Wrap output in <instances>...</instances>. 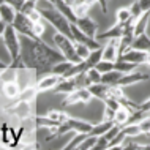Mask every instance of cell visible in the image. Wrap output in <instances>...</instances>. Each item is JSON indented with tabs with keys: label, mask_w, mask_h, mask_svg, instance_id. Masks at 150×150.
I'll use <instances>...</instances> for the list:
<instances>
[{
	"label": "cell",
	"mask_w": 150,
	"mask_h": 150,
	"mask_svg": "<svg viewBox=\"0 0 150 150\" xmlns=\"http://www.w3.org/2000/svg\"><path fill=\"white\" fill-rule=\"evenodd\" d=\"M21 60L27 70H33L38 74H46L54 65L65 60V55L59 49H52L41 38H30L21 35Z\"/></svg>",
	"instance_id": "1"
},
{
	"label": "cell",
	"mask_w": 150,
	"mask_h": 150,
	"mask_svg": "<svg viewBox=\"0 0 150 150\" xmlns=\"http://www.w3.org/2000/svg\"><path fill=\"white\" fill-rule=\"evenodd\" d=\"M54 43H55V46H57V49L65 55V59H67V60H70V62H73V63L82 62V59H81L79 55L76 54L74 41H73L71 38H68L67 35H63V33H60V32H57V33L54 35Z\"/></svg>",
	"instance_id": "2"
},
{
	"label": "cell",
	"mask_w": 150,
	"mask_h": 150,
	"mask_svg": "<svg viewBox=\"0 0 150 150\" xmlns=\"http://www.w3.org/2000/svg\"><path fill=\"white\" fill-rule=\"evenodd\" d=\"M18 30L14 29L13 24H8L6 29H5V33H3V41H5V46L8 52H10L11 55V62H14V60L19 59V55H21V38H19Z\"/></svg>",
	"instance_id": "3"
},
{
	"label": "cell",
	"mask_w": 150,
	"mask_h": 150,
	"mask_svg": "<svg viewBox=\"0 0 150 150\" xmlns=\"http://www.w3.org/2000/svg\"><path fill=\"white\" fill-rule=\"evenodd\" d=\"M13 25H14V29L18 30L19 35H25V36H30V38L40 40L38 36H36V33H35V21H32L27 14L18 11Z\"/></svg>",
	"instance_id": "4"
},
{
	"label": "cell",
	"mask_w": 150,
	"mask_h": 150,
	"mask_svg": "<svg viewBox=\"0 0 150 150\" xmlns=\"http://www.w3.org/2000/svg\"><path fill=\"white\" fill-rule=\"evenodd\" d=\"M92 98L93 95L88 90V87H81V88H76L74 92L68 93L67 98L62 101V106H73V104H79V103L87 104Z\"/></svg>",
	"instance_id": "5"
},
{
	"label": "cell",
	"mask_w": 150,
	"mask_h": 150,
	"mask_svg": "<svg viewBox=\"0 0 150 150\" xmlns=\"http://www.w3.org/2000/svg\"><path fill=\"white\" fill-rule=\"evenodd\" d=\"M149 55H150L149 52L137 51V49L129 47V49L123 51L119 55V60H125V62H131V63H136V65H147Z\"/></svg>",
	"instance_id": "6"
},
{
	"label": "cell",
	"mask_w": 150,
	"mask_h": 150,
	"mask_svg": "<svg viewBox=\"0 0 150 150\" xmlns=\"http://www.w3.org/2000/svg\"><path fill=\"white\" fill-rule=\"evenodd\" d=\"M120 55V38L108 40V44L103 47V60L106 62H117Z\"/></svg>",
	"instance_id": "7"
},
{
	"label": "cell",
	"mask_w": 150,
	"mask_h": 150,
	"mask_svg": "<svg viewBox=\"0 0 150 150\" xmlns=\"http://www.w3.org/2000/svg\"><path fill=\"white\" fill-rule=\"evenodd\" d=\"M74 24H76V25H78L86 35L90 36V38H96V35H98V24L93 21V19H92L88 14H87V16H82V18H78Z\"/></svg>",
	"instance_id": "8"
},
{
	"label": "cell",
	"mask_w": 150,
	"mask_h": 150,
	"mask_svg": "<svg viewBox=\"0 0 150 150\" xmlns=\"http://www.w3.org/2000/svg\"><path fill=\"white\" fill-rule=\"evenodd\" d=\"M63 78L59 74H54V73H46L43 79H40V82L36 84V88L40 92H47V90H54L55 87L59 86V82Z\"/></svg>",
	"instance_id": "9"
},
{
	"label": "cell",
	"mask_w": 150,
	"mask_h": 150,
	"mask_svg": "<svg viewBox=\"0 0 150 150\" xmlns=\"http://www.w3.org/2000/svg\"><path fill=\"white\" fill-rule=\"evenodd\" d=\"M149 79V74L145 73H136V71H131V73H125L122 78L117 81L115 86H120V87H128V86H133V84H137V82H142V81H147Z\"/></svg>",
	"instance_id": "10"
},
{
	"label": "cell",
	"mask_w": 150,
	"mask_h": 150,
	"mask_svg": "<svg viewBox=\"0 0 150 150\" xmlns=\"http://www.w3.org/2000/svg\"><path fill=\"white\" fill-rule=\"evenodd\" d=\"M133 114H134V109L127 106V104H120V108L115 111V115H114V122L117 125H127L129 123Z\"/></svg>",
	"instance_id": "11"
},
{
	"label": "cell",
	"mask_w": 150,
	"mask_h": 150,
	"mask_svg": "<svg viewBox=\"0 0 150 150\" xmlns=\"http://www.w3.org/2000/svg\"><path fill=\"white\" fill-rule=\"evenodd\" d=\"M65 123L70 127L71 131H74V133H90L92 131V128H93V125L92 123H88V122H84V120H79V119H73V117H70Z\"/></svg>",
	"instance_id": "12"
},
{
	"label": "cell",
	"mask_w": 150,
	"mask_h": 150,
	"mask_svg": "<svg viewBox=\"0 0 150 150\" xmlns=\"http://www.w3.org/2000/svg\"><path fill=\"white\" fill-rule=\"evenodd\" d=\"M88 90L92 92L93 98H98L101 101H106L108 100V90H109V86L104 82H95L92 86H88Z\"/></svg>",
	"instance_id": "13"
},
{
	"label": "cell",
	"mask_w": 150,
	"mask_h": 150,
	"mask_svg": "<svg viewBox=\"0 0 150 150\" xmlns=\"http://www.w3.org/2000/svg\"><path fill=\"white\" fill-rule=\"evenodd\" d=\"M76 79H74V76L73 78H63L62 81L59 82V86L54 88V93H71V92H74L76 90Z\"/></svg>",
	"instance_id": "14"
},
{
	"label": "cell",
	"mask_w": 150,
	"mask_h": 150,
	"mask_svg": "<svg viewBox=\"0 0 150 150\" xmlns=\"http://www.w3.org/2000/svg\"><path fill=\"white\" fill-rule=\"evenodd\" d=\"M131 47L150 54V36L147 33H141V35L134 36V40H133V43H131Z\"/></svg>",
	"instance_id": "15"
},
{
	"label": "cell",
	"mask_w": 150,
	"mask_h": 150,
	"mask_svg": "<svg viewBox=\"0 0 150 150\" xmlns=\"http://www.w3.org/2000/svg\"><path fill=\"white\" fill-rule=\"evenodd\" d=\"M6 111H8V112H11V114L16 115V117L25 119V117H30L32 109H30V104L27 103V101H21V100H19V103L16 104L14 108H10V109H6Z\"/></svg>",
	"instance_id": "16"
},
{
	"label": "cell",
	"mask_w": 150,
	"mask_h": 150,
	"mask_svg": "<svg viewBox=\"0 0 150 150\" xmlns=\"http://www.w3.org/2000/svg\"><path fill=\"white\" fill-rule=\"evenodd\" d=\"M3 95L10 100H14L21 95V86L18 81H10V82H3Z\"/></svg>",
	"instance_id": "17"
},
{
	"label": "cell",
	"mask_w": 150,
	"mask_h": 150,
	"mask_svg": "<svg viewBox=\"0 0 150 150\" xmlns=\"http://www.w3.org/2000/svg\"><path fill=\"white\" fill-rule=\"evenodd\" d=\"M149 21H150V11H145V13H142L139 18H136V21H134V36L141 35V33H145Z\"/></svg>",
	"instance_id": "18"
},
{
	"label": "cell",
	"mask_w": 150,
	"mask_h": 150,
	"mask_svg": "<svg viewBox=\"0 0 150 150\" xmlns=\"http://www.w3.org/2000/svg\"><path fill=\"white\" fill-rule=\"evenodd\" d=\"M16 14H18V11H16L11 5H8V3L0 5V19H2L3 22L13 24L14 19H16Z\"/></svg>",
	"instance_id": "19"
},
{
	"label": "cell",
	"mask_w": 150,
	"mask_h": 150,
	"mask_svg": "<svg viewBox=\"0 0 150 150\" xmlns=\"http://www.w3.org/2000/svg\"><path fill=\"white\" fill-rule=\"evenodd\" d=\"M114 125H115V122H111V120H103L101 123L93 125L92 131L88 133V134H92V136H101V134H104V133H108V129H111L112 127H114Z\"/></svg>",
	"instance_id": "20"
},
{
	"label": "cell",
	"mask_w": 150,
	"mask_h": 150,
	"mask_svg": "<svg viewBox=\"0 0 150 150\" xmlns=\"http://www.w3.org/2000/svg\"><path fill=\"white\" fill-rule=\"evenodd\" d=\"M125 73L122 71H117V70H112V71H108V73H103V78H101V82L108 84V86H115L117 81H119Z\"/></svg>",
	"instance_id": "21"
},
{
	"label": "cell",
	"mask_w": 150,
	"mask_h": 150,
	"mask_svg": "<svg viewBox=\"0 0 150 150\" xmlns=\"http://www.w3.org/2000/svg\"><path fill=\"white\" fill-rule=\"evenodd\" d=\"M35 123H36V127L38 128H55V127H59V122H55V120H52L51 117H47V115H36L35 117Z\"/></svg>",
	"instance_id": "22"
},
{
	"label": "cell",
	"mask_w": 150,
	"mask_h": 150,
	"mask_svg": "<svg viewBox=\"0 0 150 150\" xmlns=\"http://www.w3.org/2000/svg\"><path fill=\"white\" fill-rule=\"evenodd\" d=\"M73 65H74L73 62H70V60L65 59V60H62V62H59L57 65H54V67H52V70H51L49 73H54V74H59V76H62V78H63V76L68 73V70L73 67Z\"/></svg>",
	"instance_id": "23"
},
{
	"label": "cell",
	"mask_w": 150,
	"mask_h": 150,
	"mask_svg": "<svg viewBox=\"0 0 150 150\" xmlns=\"http://www.w3.org/2000/svg\"><path fill=\"white\" fill-rule=\"evenodd\" d=\"M18 74H19V68H14V67H6L5 70H2L0 73V79L3 82H10V81H16L18 79Z\"/></svg>",
	"instance_id": "24"
},
{
	"label": "cell",
	"mask_w": 150,
	"mask_h": 150,
	"mask_svg": "<svg viewBox=\"0 0 150 150\" xmlns=\"http://www.w3.org/2000/svg\"><path fill=\"white\" fill-rule=\"evenodd\" d=\"M38 93H40V90L36 87H27V88H24V92H21L19 100L27 101V103H32L33 100H36V95H38Z\"/></svg>",
	"instance_id": "25"
},
{
	"label": "cell",
	"mask_w": 150,
	"mask_h": 150,
	"mask_svg": "<svg viewBox=\"0 0 150 150\" xmlns=\"http://www.w3.org/2000/svg\"><path fill=\"white\" fill-rule=\"evenodd\" d=\"M46 115L51 117L52 120L59 122V123H65V122L70 119V115H68L67 112H62V111H59V109H51V111H47Z\"/></svg>",
	"instance_id": "26"
},
{
	"label": "cell",
	"mask_w": 150,
	"mask_h": 150,
	"mask_svg": "<svg viewBox=\"0 0 150 150\" xmlns=\"http://www.w3.org/2000/svg\"><path fill=\"white\" fill-rule=\"evenodd\" d=\"M87 137V133H76V137H73L70 141V144L65 145V150H73V149H79V145L82 144V141Z\"/></svg>",
	"instance_id": "27"
},
{
	"label": "cell",
	"mask_w": 150,
	"mask_h": 150,
	"mask_svg": "<svg viewBox=\"0 0 150 150\" xmlns=\"http://www.w3.org/2000/svg\"><path fill=\"white\" fill-rule=\"evenodd\" d=\"M74 49H76V54H78L82 60H86L88 55H90V52H92V49L87 46V44L79 43V41H74Z\"/></svg>",
	"instance_id": "28"
},
{
	"label": "cell",
	"mask_w": 150,
	"mask_h": 150,
	"mask_svg": "<svg viewBox=\"0 0 150 150\" xmlns=\"http://www.w3.org/2000/svg\"><path fill=\"white\" fill-rule=\"evenodd\" d=\"M86 76H87L88 82H90V86H92V84H95V82H101L103 73H100L98 70H96V67H93V68H90V70L86 71Z\"/></svg>",
	"instance_id": "29"
},
{
	"label": "cell",
	"mask_w": 150,
	"mask_h": 150,
	"mask_svg": "<svg viewBox=\"0 0 150 150\" xmlns=\"http://www.w3.org/2000/svg\"><path fill=\"white\" fill-rule=\"evenodd\" d=\"M117 24H125V22H128L129 19L133 18V14H131V10L129 8H120L119 11H117Z\"/></svg>",
	"instance_id": "30"
},
{
	"label": "cell",
	"mask_w": 150,
	"mask_h": 150,
	"mask_svg": "<svg viewBox=\"0 0 150 150\" xmlns=\"http://www.w3.org/2000/svg\"><path fill=\"white\" fill-rule=\"evenodd\" d=\"M19 141V136H14V133L11 131V128H3V142H6L8 145H16V142Z\"/></svg>",
	"instance_id": "31"
},
{
	"label": "cell",
	"mask_w": 150,
	"mask_h": 150,
	"mask_svg": "<svg viewBox=\"0 0 150 150\" xmlns=\"http://www.w3.org/2000/svg\"><path fill=\"white\" fill-rule=\"evenodd\" d=\"M96 139L98 136H92V134H87V137L82 141V144L79 145L81 150H90V149H95V144H96Z\"/></svg>",
	"instance_id": "32"
},
{
	"label": "cell",
	"mask_w": 150,
	"mask_h": 150,
	"mask_svg": "<svg viewBox=\"0 0 150 150\" xmlns=\"http://www.w3.org/2000/svg\"><path fill=\"white\" fill-rule=\"evenodd\" d=\"M109 147V139L104 134L98 136V139H96V144H95V150H104Z\"/></svg>",
	"instance_id": "33"
},
{
	"label": "cell",
	"mask_w": 150,
	"mask_h": 150,
	"mask_svg": "<svg viewBox=\"0 0 150 150\" xmlns=\"http://www.w3.org/2000/svg\"><path fill=\"white\" fill-rule=\"evenodd\" d=\"M129 10H131L133 18H139V16L144 13V11H142V8H141V5H139V0L133 2V3H131V6H129Z\"/></svg>",
	"instance_id": "34"
},
{
	"label": "cell",
	"mask_w": 150,
	"mask_h": 150,
	"mask_svg": "<svg viewBox=\"0 0 150 150\" xmlns=\"http://www.w3.org/2000/svg\"><path fill=\"white\" fill-rule=\"evenodd\" d=\"M25 2H27V0H5V3L11 5L16 11H21V10H22V6H24V3H25Z\"/></svg>",
	"instance_id": "35"
},
{
	"label": "cell",
	"mask_w": 150,
	"mask_h": 150,
	"mask_svg": "<svg viewBox=\"0 0 150 150\" xmlns=\"http://www.w3.org/2000/svg\"><path fill=\"white\" fill-rule=\"evenodd\" d=\"M114 115H115V111L114 109H111V108H104V114H103V117H104V120H111V122H114Z\"/></svg>",
	"instance_id": "36"
},
{
	"label": "cell",
	"mask_w": 150,
	"mask_h": 150,
	"mask_svg": "<svg viewBox=\"0 0 150 150\" xmlns=\"http://www.w3.org/2000/svg\"><path fill=\"white\" fill-rule=\"evenodd\" d=\"M139 5L142 8V11H150V0H139Z\"/></svg>",
	"instance_id": "37"
},
{
	"label": "cell",
	"mask_w": 150,
	"mask_h": 150,
	"mask_svg": "<svg viewBox=\"0 0 150 150\" xmlns=\"http://www.w3.org/2000/svg\"><path fill=\"white\" fill-rule=\"evenodd\" d=\"M100 6H101V11L103 13H108V0H98Z\"/></svg>",
	"instance_id": "38"
},
{
	"label": "cell",
	"mask_w": 150,
	"mask_h": 150,
	"mask_svg": "<svg viewBox=\"0 0 150 150\" xmlns=\"http://www.w3.org/2000/svg\"><path fill=\"white\" fill-rule=\"evenodd\" d=\"M6 25H8V24H6V22H3L2 19H0V36H3V33H5Z\"/></svg>",
	"instance_id": "39"
},
{
	"label": "cell",
	"mask_w": 150,
	"mask_h": 150,
	"mask_svg": "<svg viewBox=\"0 0 150 150\" xmlns=\"http://www.w3.org/2000/svg\"><path fill=\"white\" fill-rule=\"evenodd\" d=\"M6 67H8V65H6V63H3L2 60H0V71H2V70H5Z\"/></svg>",
	"instance_id": "40"
},
{
	"label": "cell",
	"mask_w": 150,
	"mask_h": 150,
	"mask_svg": "<svg viewBox=\"0 0 150 150\" xmlns=\"http://www.w3.org/2000/svg\"><path fill=\"white\" fill-rule=\"evenodd\" d=\"M27 2H35L36 3V2H40V0H27Z\"/></svg>",
	"instance_id": "41"
},
{
	"label": "cell",
	"mask_w": 150,
	"mask_h": 150,
	"mask_svg": "<svg viewBox=\"0 0 150 150\" xmlns=\"http://www.w3.org/2000/svg\"><path fill=\"white\" fill-rule=\"evenodd\" d=\"M3 3H5V0H0V5H3Z\"/></svg>",
	"instance_id": "42"
}]
</instances>
